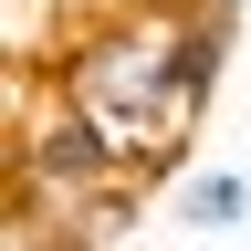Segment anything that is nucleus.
<instances>
[{
	"mask_svg": "<svg viewBox=\"0 0 251 251\" xmlns=\"http://www.w3.org/2000/svg\"><path fill=\"white\" fill-rule=\"evenodd\" d=\"M168 220H178L188 241H241V230H251V157H209V168H188L178 199H168Z\"/></svg>",
	"mask_w": 251,
	"mask_h": 251,
	"instance_id": "nucleus-1",
	"label": "nucleus"
}]
</instances>
